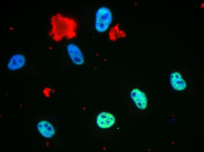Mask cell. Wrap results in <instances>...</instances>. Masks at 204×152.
<instances>
[{
	"instance_id": "obj_1",
	"label": "cell",
	"mask_w": 204,
	"mask_h": 152,
	"mask_svg": "<svg viewBox=\"0 0 204 152\" xmlns=\"http://www.w3.org/2000/svg\"><path fill=\"white\" fill-rule=\"evenodd\" d=\"M50 24L49 35L55 41L59 42L65 38L71 39L76 36L77 23L71 18L57 13L51 18Z\"/></svg>"
},
{
	"instance_id": "obj_2",
	"label": "cell",
	"mask_w": 204,
	"mask_h": 152,
	"mask_svg": "<svg viewBox=\"0 0 204 152\" xmlns=\"http://www.w3.org/2000/svg\"><path fill=\"white\" fill-rule=\"evenodd\" d=\"M113 19L112 12L108 7L103 6L96 10L95 14L94 27L99 33H103L109 28Z\"/></svg>"
},
{
	"instance_id": "obj_3",
	"label": "cell",
	"mask_w": 204,
	"mask_h": 152,
	"mask_svg": "<svg viewBox=\"0 0 204 152\" xmlns=\"http://www.w3.org/2000/svg\"><path fill=\"white\" fill-rule=\"evenodd\" d=\"M130 97L137 109L142 110L146 109L148 105V99L144 91L139 88H134L130 91Z\"/></svg>"
},
{
	"instance_id": "obj_4",
	"label": "cell",
	"mask_w": 204,
	"mask_h": 152,
	"mask_svg": "<svg viewBox=\"0 0 204 152\" xmlns=\"http://www.w3.org/2000/svg\"><path fill=\"white\" fill-rule=\"evenodd\" d=\"M67 54L72 62L74 64L80 65L85 62L83 52L79 47L75 43H70L66 46Z\"/></svg>"
},
{
	"instance_id": "obj_5",
	"label": "cell",
	"mask_w": 204,
	"mask_h": 152,
	"mask_svg": "<svg viewBox=\"0 0 204 152\" xmlns=\"http://www.w3.org/2000/svg\"><path fill=\"white\" fill-rule=\"evenodd\" d=\"M116 121L115 116L112 113L106 111L99 113L96 118V123L99 128L106 129L113 126Z\"/></svg>"
},
{
	"instance_id": "obj_6",
	"label": "cell",
	"mask_w": 204,
	"mask_h": 152,
	"mask_svg": "<svg viewBox=\"0 0 204 152\" xmlns=\"http://www.w3.org/2000/svg\"><path fill=\"white\" fill-rule=\"evenodd\" d=\"M169 82L171 88L176 91H183L187 87L186 82L181 74L178 71H174L170 73Z\"/></svg>"
},
{
	"instance_id": "obj_7",
	"label": "cell",
	"mask_w": 204,
	"mask_h": 152,
	"mask_svg": "<svg viewBox=\"0 0 204 152\" xmlns=\"http://www.w3.org/2000/svg\"><path fill=\"white\" fill-rule=\"evenodd\" d=\"M26 61V58L24 55L20 53L15 54L9 58L7 64V67L11 71L17 70L24 67Z\"/></svg>"
},
{
	"instance_id": "obj_8",
	"label": "cell",
	"mask_w": 204,
	"mask_h": 152,
	"mask_svg": "<svg viewBox=\"0 0 204 152\" xmlns=\"http://www.w3.org/2000/svg\"><path fill=\"white\" fill-rule=\"evenodd\" d=\"M37 128L40 134L46 138H52L55 133V129L53 126L47 120L39 121L37 124Z\"/></svg>"
}]
</instances>
